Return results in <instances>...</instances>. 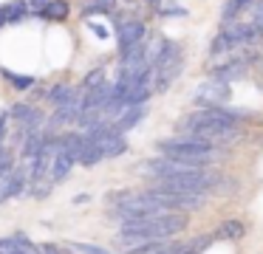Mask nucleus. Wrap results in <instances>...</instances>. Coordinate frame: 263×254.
I'll use <instances>...</instances> for the list:
<instances>
[{"label": "nucleus", "mask_w": 263, "mask_h": 254, "mask_svg": "<svg viewBox=\"0 0 263 254\" xmlns=\"http://www.w3.org/2000/svg\"><path fill=\"white\" fill-rule=\"evenodd\" d=\"M9 76V82L14 85V88H20V90H26V88H31L34 85V76H17V73H9V71H3Z\"/></svg>", "instance_id": "6ab92c4d"}, {"label": "nucleus", "mask_w": 263, "mask_h": 254, "mask_svg": "<svg viewBox=\"0 0 263 254\" xmlns=\"http://www.w3.org/2000/svg\"><path fill=\"white\" fill-rule=\"evenodd\" d=\"M85 139H88V135H85ZM102 150H99V147L97 144H93V141L91 139H88L85 141V147H82V152H80V164H82V167H93V164H97V161H102Z\"/></svg>", "instance_id": "ddd939ff"}, {"label": "nucleus", "mask_w": 263, "mask_h": 254, "mask_svg": "<svg viewBox=\"0 0 263 254\" xmlns=\"http://www.w3.org/2000/svg\"><path fill=\"white\" fill-rule=\"evenodd\" d=\"M20 189H23V175H20V172H9V175L0 178V201L17 195Z\"/></svg>", "instance_id": "1a4fd4ad"}, {"label": "nucleus", "mask_w": 263, "mask_h": 254, "mask_svg": "<svg viewBox=\"0 0 263 254\" xmlns=\"http://www.w3.org/2000/svg\"><path fill=\"white\" fill-rule=\"evenodd\" d=\"M190 226L187 212H161V214H147L139 220H127L122 223V246L136 248L144 243H156V240H170V237L181 235Z\"/></svg>", "instance_id": "f257e3e1"}, {"label": "nucleus", "mask_w": 263, "mask_h": 254, "mask_svg": "<svg viewBox=\"0 0 263 254\" xmlns=\"http://www.w3.org/2000/svg\"><path fill=\"white\" fill-rule=\"evenodd\" d=\"M40 251L43 254H60V248L57 246H48V243H46V246H40Z\"/></svg>", "instance_id": "b1692460"}, {"label": "nucleus", "mask_w": 263, "mask_h": 254, "mask_svg": "<svg viewBox=\"0 0 263 254\" xmlns=\"http://www.w3.org/2000/svg\"><path fill=\"white\" fill-rule=\"evenodd\" d=\"M102 85H105V71H102V68H97V71H91V73H88V79H85V93H88V90L102 88Z\"/></svg>", "instance_id": "f3484780"}, {"label": "nucleus", "mask_w": 263, "mask_h": 254, "mask_svg": "<svg viewBox=\"0 0 263 254\" xmlns=\"http://www.w3.org/2000/svg\"><path fill=\"white\" fill-rule=\"evenodd\" d=\"M9 172H14V169H12V152L0 147V178L9 175Z\"/></svg>", "instance_id": "aec40b11"}, {"label": "nucleus", "mask_w": 263, "mask_h": 254, "mask_svg": "<svg viewBox=\"0 0 263 254\" xmlns=\"http://www.w3.org/2000/svg\"><path fill=\"white\" fill-rule=\"evenodd\" d=\"M170 246L167 240H156V243H144V246H136V248H127V254H161L164 248Z\"/></svg>", "instance_id": "dca6fc26"}, {"label": "nucleus", "mask_w": 263, "mask_h": 254, "mask_svg": "<svg viewBox=\"0 0 263 254\" xmlns=\"http://www.w3.org/2000/svg\"><path fill=\"white\" fill-rule=\"evenodd\" d=\"M74 161H77V158L71 155V152H68V150H65V147L57 141V152H54V161H51V178H54V181H63L65 175L71 172Z\"/></svg>", "instance_id": "0eeeda50"}, {"label": "nucleus", "mask_w": 263, "mask_h": 254, "mask_svg": "<svg viewBox=\"0 0 263 254\" xmlns=\"http://www.w3.org/2000/svg\"><path fill=\"white\" fill-rule=\"evenodd\" d=\"M190 251V243H170L161 254H187Z\"/></svg>", "instance_id": "4be33fe9"}, {"label": "nucleus", "mask_w": 263, "mask_h": 254, "mask_svg": "<svg viewBox=\"0 0 263 254\" xmlns=\"http://www.w3.org/2000/svg\"><path fill=\"white\" fill-rule=\"evenodd\" d=\"M3 127H6V116H0V135H3Z\"/></svg>", "instance_id": "393cba45"}, {"label": "nucleus", "mask_w": 263, "mask_h": 254, "mask_svg": "<svg viewBox=\"0 0 263 254\" xmlns=\"http://www.w3.org/2000/svg\"><path fill=\"white\" fill-rule=\"evenodd\" d=\"M71 248H74L77 254H110L108 248H102V246H91V243H71Z\"/></svg>", "instance_id": "a211bd4d"}, {"label": "nucleus", "mask_w": 263, "mask_h": 254, "mask_svg": "<svg viewBox=\"0 0 263 254\" xmlns=\"http://www.w3.org/2000/svg\"><path fill=\"white\" fill-rule=\"evenodd\" d=\"M116 40H119V51H122V54L130 51V48H136V45L144 40V23H139V20L122 23L119 31H116Z\"/></svg>", "instance_id": "423d86ee"}, {"label": "nucleus", "mask_w": 263, "mask_h": 254, "mask_svg": "<svg viewBox=\"0 0 263 254\" xmlns=\"http://www.w3.org/2000/svg\"><path fill=\"white\" fill-rule=\"evenodd\" d=\"M187 254H198V251H195V248H193V246H190V251H187Z\"/></svg>", "instance_id": "bb28decb"}, {"label": "nucleus", "mask_w": 263, "mask_h": 254, "mask_svg": "<svg viewBox=\"0 0 263 254\" xmlns=\"http://www.w3.org/2000/svg\"><path fill=\"white\" fill-rule=\"evenodd\" d=\"M159 152L167 158H176V161L193 164V167H201V164L212 161L215 158V144L204 139H195V135H176V139L159 141Z\"/></svg>", "instance_id": "f03ea898"}, {"label": "nucleus", "mask_w": 263, "mask_h": 254, "mask_svg": "<svg viewBox=\"0 0 263 254\" xmlns=\"http://www.w3.org/2000/svg\"><path fill=\"white\" fill-rule=\"evenodd\" d=\"M227 96H229V82L215 79V76H210L206 82H201L198 88H195V102L210 105V107H218L223 99H227Z\"/></svg>", "instance_id": "39448f33"}, {"label": "nucleus", "mask_w": 263, "mask_h": 254, "mask_svg": "<svg viewBox=\"0 0 263 254\" xmlns=\"http://www.w3.org/2000/svg\"><path fill=\"white\" fill-rule=\"evenodd\" d=\"M0 9H3V14H6V23H12V20H20V17L26 14L29 3H26V0H12V3L0 6Z\"/></svg>", "instance_id": "4468645a"}, {"label": "nucleus", "mask_w": 263, "mask_h": 254, "mask_svg": "<svg viewBox=\"0 0 263 254\" xmlns=\"http://www.w3.org/2000/svg\"><path fill=\"white\" fill-rule=\"evenodd\" d=\"M12 116L17 119L20 124H26V127H37V124L43 122V116L34 110V107H29V105H17V107H12Z\"/></svg>", "instance_id": "f8f14e48"}, {"label": "nucleus", "mask_w": 263, "mask_h": 254, "mask_svg": "<svg viewBox=\"0 0 263 254\" xmlns=\"http://www.w3.org/2000/svg\"><path fill=\"white\" fill-rule=\"evenodd\" d=\"M43 14L51 17V20H65V17H68V6H65V0H51Z\"/></svg>", "instance_id": "2eb2a0df"}, {"label": "nucleus", "mask_w": 263, "mask_h": 254, "mask_svg": "<svg viewBox=\"0 0 263 254\" xmlns=\"http://www.w3.org/2000/svg\"><path fill=\"white\" fill-rule=\"evenodd\" d=\"M114 6H116V0H93L85 11H88V14H91V11H110Z\"/></svg>", "instance_id": "412c9836"}, {"label": "nucleus", "mask_w": 263, "mask_h": 254, "mask_svg": "<svg viewBox=\"0 0 263 254\" xmlns=\"http://www.w3.org/2000/svg\"><path fill=\"white\" fill-rule=\"evenodd\" d=\"M161 14H167V17H184V14H187V9H181V6H167V9H161Z\"/></svg>", "instance_id": "5701e85b"}, {"label": "nucleus", "mask_w": 263, "mask_h": 254, "mask_svg": "<svg viewBox=\"0 0 263 254\" xmlns=\"http://www.w3.org/2000/svg\"><path fill=\"white\" fill-rule=\"evenodd\" d=\"M144 105H136V107H127L125 113H122L119 119H116V130H119V133H125V130H130V127H136L139 122H142V116H144Z\"/></svg>", "instance_id": "6e6552de"}, {"label": "nucleus", "mask_w": 263, "mask_h": 254, "mask_svg": "<svg viewBox=\"0 0 263 254\" xmlns=\"http://www.w3.org/2000/svg\"><path fill=\"white\" fill-rule=\"evenodd\" d=\"M257 37H260V31H257L252 23H232V26H227V28H223V31L215 37V43H212V56L235 54V51L252 45Z\"/></svg>", "instance_id": "20e7f679"}, {"label": "nucleus", "mask_w": 263, "mask_h": 254, "mask_svg": "<svg viewBox=\"0 0 263 254\" xmlns=\"http://www.w3.org/2000/svg\"><path fill=\"white\" fill-rule=\"evenodd\" d=\"M71 99H77V90L71 88V85H54V88L48 90V102H51L54 107H63V105H68Z\"/></svg>", "instance_id": "9b49d317"}, {"label": "nucleus", "mask_w": 263, "mask_h": 254, "mask_svg": "<svg viewBox=\"0 0 263 254\" xmlns=\"http://www.w3.org/2000/svg\"><path fill=\"white\" fill-rule=\"evenodd\" d=\"M3 23H6V14H3V9H0V26H3Z\"/></svg>", "instance_id": "a878e982"}, {"label": "nucleus", "mask_w": 263, "mask_h": 254, "mask_svg": "<svg viewBox=\"0 0 263 254\" xmlns=\"http://www.w3.org/2000/svg\"><path fill=\"white\" fill-rule=\"evenodd\" d=\"M215 235L221 237V240H240V237L246 235V226L240 223V220H223Z\"/></svg>", "instance_id": "9d476101"}, {"label": "nucleus", "mask_w": 263, "mask_h": 254, "mask_svg": "<svg viewBox=\"0 0 263 254\" xmlns=\"http://www.w3.org/2000/svg\"><path fill=\"white\" fill-rule=\"evenodd\" d=\"M215 184H218V178L212 172H206V169H190V172H178V175H170V178L156 181L153 189L173 192V195H204Z\"/></svg>", "instance_id": "7ed1b4c3"}]
</instances>
